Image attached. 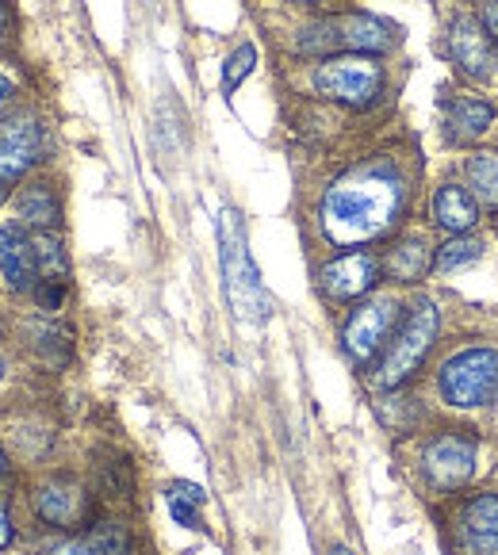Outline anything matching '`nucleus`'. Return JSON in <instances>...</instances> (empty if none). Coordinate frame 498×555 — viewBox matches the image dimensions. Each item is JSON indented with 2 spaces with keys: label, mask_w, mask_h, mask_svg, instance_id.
Listing matches in <instances>:
<instances>
[{
  "label": "nucleus",
  "mask_w": 498,
  "mask_h": 555,
  "mask_svg": "<svg viewBox=\"0 0 498 555\" xmlns=\"http://www.w3.org/2000/svg\"><path fill=\"white\" fill-rule=\"evenodd\" d=\"M407 211V177L395 162H360L322 192L319 230L330 245L353 249L392 234Z\"/></svg>",
  "instance_id": "1"
},
{
  "label": "nucleus",
  "mask_w": 498,
  "mask_h": 555,
  "mask_svg": "<svg viewBox=\"0 0 498 555\" xmlns=\"http://www.w3.org/2000/svg\"><path fill=\"white\" fill-rule=\"evenodd\" d=\"M219 261H222V287H227L230 311L245 326H265L272 314V302L261 284V272H257L254 257H250L242 215L234 207H222L219 215Z\"/></svg>",
  "instance_id": "2"
},
{
  "label": "nucleus",
  "mask_w": 498,
  "mask_h": 555,
  "mask_svg": "<svg viewBox=\"0 0 498 555\" xmlns=\"http://www.w3.org/2000/svg\"><path fill=\"white\" fill-rule=\"evenodd\" d=\"M437 326H442V314H437L433 299L410 302V311L403 314L399 330H395V341L387 345L384 360L376 367V384L384 391H399L403 384L414 379V372L425 364L433 341H437Z\"/></svg>",
  "instance_id": "3"
},
{
  "label": "nucleus",
  "mask_w": 498,
  "mask_h": 555,
  "mask_svg": "<svg viewBox=\"0 0 498 555\" xmlns=\"http://www.w3.org/2000/svg\"><path fill=\"white\" fill-rule=\"evenodd\" d=\"M384 66L376 54H330L310 69V89L342 107H372L384 92Z\"/></svg>",
  "instance_id": "4"
},
{
  "label": "nucleus",
  "mask_w": 498,
  "mask_h": 555,
  "mask_svg": "<svg viewBox=\"0 0 498 555\" xmlns=\"http://www.w3.org/2000/svg\"><path fill=\"white\" fill-rule=\"evenodd\" d=\"M395 42L392 27L368 12H345L310 24L299 39L303 54H384Z\"/></svg>",
  "instance_id": "5"
},
{
  "label": "nucleus",
  "mask_w": 498,
  "mask_h": 555,
  "mask_svg": "<svg viewBox=\"0 0 498 555\" xmlns=\"http://www.w3.org/2000/svg\"><path fill=\"white\" fill-rule=\"evenodd\" d=\"M437 387H442V399L457 410L490 406L498 399V349L480 345V349H464L449 357Z\"/></svg>",
  "instance_id": "6"
},
{
  "label": "nucleus",
  "mask_w": 498,
  "mask_h": 555,
  "mask_svg": "<svg viewBox=\"0 0 498 555\" xmlns=\"http://www.w3.org/2000/svg\"><path fill=\"white\" fill-rule=\"evenodd\" d=\"M50 154V131L39 112L24 107L0 119V189L20 184Z\"/></svg>",
  "instance_id": "7"
},
{
  "label": "nucleus",
  "mask_w": 498,
  "mask_h": 555,
  "mask_svg": "<svg viewBox=\"0 0 498 555\" xmlns=\"http://www.w3.org/2000/svg\"><path fill=\"white\" fill-rule=\"evenodd\" d=\"M403 307L395 295H372V299L357 302V311L345 319L342 326V349L357 367H368L387 345L392 330L399 326Z\"/></svg>",
  "instance_id": "8"
},
{
  "label": "nucleus",
  "mask_w": 498,
  "mask_h": 555,
  "mask_svg": "<svg viewBox=\"0 0 498 555\" xmlns=\"http://www.w3.org/2000/svg\"><path fill=\"white\" fill-rule=\"evenodd\" d=\"M31 514L35 521H42L47 529L58 532H74L89 529L97 517H92V494L85 490L81 479L74 475H47L31 487Z\"/></svg>",
  "instance_id": "9"
},
{
  "label": "nucleus",
  "mask_w": 498,
  "mask_h": 555,
  "mask_svg": "<svg viewBox=\"0 0 498 555\" xmlns=\"http://www.w3.org/2000/svg\"><path fill=\"white\" fill-rule=\"evenodd\" d=\"M475 456H480V444L475 437L449 429V434H437L433 441H425L422 449V475L433 490H457L472 479Z\"/></svg>",
  "instance_id": "10"
},
{
  "label": "nucleus",
  "mask_w": 498,
  "mask_h": 555,
  "mask_svg": "<svg viewBox=\"0 0 498 555\" xmlns=\"http://www.w3.org/2000/svg\"><path fill=\"white\" fill-rule=\"evenodd\" d=\"M380 284V261L365 249H345L322 264L319 287L330 302H357Z\"/></svg>",
  "instance_id": "11"
},
{
  "label": "nucleus",
  "mask_w": 498,
  "mask_h": 555,
  "mask_svg": "<svg viewBox=\"0 0 498 555\" xmlns=\"http://www.w3.org/2000/svg\"><path fill=\"white\" fill-rule=\"evenodd\" d=\"M0 280L12 295H31L39 287V257H35V237L16 219L0 222Z\"/></svg>",
  "instance_id": "12"
},
{
  "label": "nucleus",
  "mask_w": 498,
  "mask_h": 555,
  "mask_svg": "<svg viewBox=\"0 0 498 555\" xmlns=\"http://www.w3.org/2000/svg\"><path fill=\"white\" fill-rule=\"evenodd\" d=\"M449 57L460 66V74L490 77L498 62V47L475 16H457L449 27Z\"/></svg>",
  "instance_id": "13"
},
{
  "label": "nucleus",
  "mask_w": 498,
  "mask_h": 555,
  "mask_svg": "<svg viewBox=\"0 0 498 555\" xmlns=\"http://www.w3.org/2000/svg\"><path fill=\"white\" fill-rule=\"evenodd\" d=\"M457 540L464 555H498V494H475L460 506Z\"/></svg>",
  "instance_id": "14"
},
{
  "label": "nucleus",
  "mask_w": 498,
  "mask_h": 555,
  "mask_svg": "<svg viewBox=\"0 0 498 555\" xmlns=\"http://www.w3.org/2000/svg\"><path fill=\"white\" fill-rule=\"evenodd\" d=\"M42 555H135V537L119 521H92L77 537L50 544Z\"/></svg>",
  "instance_id": "15"
},
{
  "label": "nucleus",
  "mask_w": 498,
  "mask_h": 555,
  "mask_svg": "<svg viewBox=\"0 0 498 555\" xmlns=\"http://www.w3.org/2000/svg\"><path fill=\"white\" fill-rule=\"evenodd\" d=\"M16 222L31 234H58L62 227V196L50 180H27L16 196Z\"/></svg>",
  "instance_id": "16"
},
{
  "label": "nucleus",
  "mask_w": 498,
  "mask_h": 555,
  "mask_svg": "<svg viewBox=\"0 0 498 555\" xmlns=\"http://www.w3.org/2000/svg\"><path fill=\"white\" fill-rule=\"evenodd\" d=\"M433 222L449 234H468V230L480 222V204H475L472 192H464L460 184H445L433 196Z\"/></svg>",
  "instance_id": "17"
},
{
  "label": "nucleus",
  "mask_w": 498,
  "mask_h": 555,
  "mask_svg": "<svg viewBox=\"0 0 498 555\" xmlns=\"http://www.w3.org/2000/svg\"><path fill=\"white\" fill-rule=\"evenodd\" d=\"M430 264H433L430 245H425L422 234L399 237L384 257V272H387V280H395V284H418V280L430 272Z\"/></svg>",
  "instance_id": "18"
},
{
  "label": "nucleus",
  "mask_w": 498,
  "mask_h": 555,
  "mask_svg": "<svg viewBox=\"0 0 498 555\" xmlns=\"http://www.w3.org/2000/svg\"><path fill=\"white\" fill-rule=\"evenodd\" d=\"M490 119H495V104H487L480 96H457L449 104V127H445V134L452 142H472L487 131Z\"/></svg>",
  "instance_id": "19"
},
{
  "label": "nucleus",
  "mask_w": 498,
  "mask_h": 555,
  "mask_svg": "<svg viewBox=\"0 0 498 555\" xmlns=\"http://www.w3.org/2000/svg\"><path fill=\"white\" fill-rule=\"evenodd\" d=\"M24 334H27V345L39 352L42 364L66 367L69 357H74V334H69L66 326H58V322H31Z\"/></svg>",
  "instance_id": "20"
},
{
  "label": "nucleus",
  "mask_w": 498,
  "mask_h": 555,
  "mask_svg": "<svg viewBox=\"0 0 498 555\" xmlns=\"http://www.w3.org/2000/svg\"><path fill=\"white\" fill-rule=\"evenodd\" d=\"M464 172H468V184H472V196L480 199L483 207H498V154L495 150L472 154Z\"/></svg>",
  "instance_id": "21"
},
{
  "label": "nucleus",
  "mask_w": 498,
  "mask_h": 555,
  "mask_svg": "<svg viewBox=\"0 0 498 555\" xmlns=\"http://www.w3.org/2000/svg\"><path fill=\"white\" fill-rule=\"evenodd\" d=\"M165 502H169V514L177 525H184V529H200V509H204L207 494L204 487H196V482H169V490H165Z\"/></svg>",
  "instance_id": "22"
},
{
  "label": "nucleus",
  "mask_w": 498,
  "mask_h": 555,
  "mask_svg": "<svg viewBox=\"0 0 498 555\" xmlns=\"http://www.w3.org/2000/svg\"><path fill=\"white\" fill-rule=\"evenodd\" d=\"M35 237V257H39V276L42 280H69V257L66 245L58 234H31Z\"/></svg>",
  "instance_id": "23"
},
{
  "label": "nucleus",
  "mask_w": 498,
  "mask_h": 555,
  "mask_svg": "<svg viewBox=\"0 0 498 555\" xmlns=\"http://www.w3.org/2000/svg\"><path fill=\"white\" fill-rule=\"evenodd\" d=\"M483 257V242L480 237H468V234H449V242L437 249V257H433V269L437 272H452L460 269V264H472Z\"/></svg>",
  "instance_id": "24"
},
{
  "label": "nucleus",
  "mask_w": 498,
  "mask_h": 555,
  "mask_svg": "<svg viewBox=\"0 0 498 555\" xmlns=\"http://www.w3.org/2000/svg\"><path fill=\"white\" fill-rule=\"evenodd\" d=\"M254 66H257V47H254V42H242V47L230 50L227 66H222V92H227V96H234V89L245 81V77L254 74Z\"/></svg>",
  "instance_id": "25"
},
{
  "label": "nucleus",
  "mask_w": 498,
  "mask_h": 555,
  "mask_svg": "<svg viewBox=\"0 0 498 555\" xmlns=\"http://www.w3.org/2000/svg\"><path fill=\"white\" fill-rule=\"evenodd\" d=\"M16 544V514H12V499L0 494V555Z\"/></svg>",
  "instance_id": "26"
},
{
  "label": "nucleus",
  "mask_w": 498,
  "mask_h": 555,
  "mask_svg": "<svg viewBox=\"0 0 498 555\" xmlns=\"http://www.w3.org/2000/svg\"><path fill=\"white\" fill-rule=\"evenodd\" d=\"M483 27H487V35L498 47V4H487V9H483Z\"/></svg>",
  "instance_id": "27"
},
{
  "label": "nucleus",
  "mask_w": 498,
  "mask_h": 555,
  "mask_svg": "<svg viewBox=\"0 0 498 555\" xmlns=\"http://www.w3.org/2000/svg\"><path fill=\"white\" fill-rule=\"evenodd\" d=\"M12 92H16V85H12V77L0 74V119H4V107H9Z\"/></svg>",
  "instance_id": "28"
},
{
  "label": "nucleus",
  "mask_w": 498,
  "mask_h": 555,
  "mask_svg": "<svg viewBox=\"0 0 498 555\" xmlns=\"http://www.w3.org/2000/svg\"><path fill=\"white\" fill-rule=\"evenodd\" d=\"M9 39V0H0V47Z\"/></svg>",
  "instance_id": "29"
},
{
  "label": "nucleus",
  "mask_w": 498,
  "mask_h": 555,
  "mask_svg": "<svg viewBox=\"0 0 498 555\" xmlns=\"http://www.w3.org/2000/svg\"><path fill=\"white\" fill-rule=\"evenodd\" d=\"M12 475V460H9V452L0 449V479H9Z\"/></svg>",
  "instance_id": "30"
},
{
  "label": "nucleus",
  "mask_w": 498,
  "mask_h": 555,
  "mask_svg": "<svg viewBox=\"0 0 498 555\" xmlns=\"http://www.w3.org/2000/svg\"><path fill=\"white\" fill-rule=\"evenodd\" d=\"M9 357H4V352H0V384H4V379H9Z\"/></svg>",
  "instance_id": "31"
},
{
  "label": "nucleus",
  "mask_w": 498,
  "mask_h": 555,
  "mask_svg": "<svg viewBox=\"0 0 498 555\" xmlns=\"http://www.w3.org/2000/svg\"><path fill=\"white\" fill-rule=\"evenodd\" d=\"M330 555H353V552H349V547H334Z\"/></svg>",
  "instance_id": "32"
},
{
  "label": "nucleus",
  "mask_w": 498,
  "mask_h": 555,
  "mask_svg": "<svg viewBox=\"0 0 498 555\" xmlns=\"http://www.w3.org/2000/svg\"><path fill=\"white\" fill-rule=\"evenodd\" d=\"M295 4H319V0H295Z\"/></svg>",
  "instance_id": "33"
},
{
  "label": "nucleus",
  "mask_w": 498,
  "mask_h": 555,
  "mask_svg": "<svg viewBox=\"0 0 498 555\" xmlns=\"http://www.w3.org/2000/svg\"><path fill=\"white\" fill-rule=\"evenodd\" d=\"M4 330H9V326H4V319H0V337H4Z\"/></svg>",
  "instance_id": "34"
}]
</instances>
